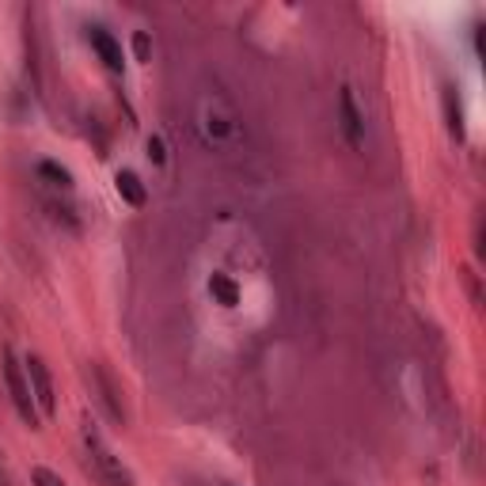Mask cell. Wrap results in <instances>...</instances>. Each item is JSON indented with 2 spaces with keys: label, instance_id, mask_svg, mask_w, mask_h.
Listing matches in <instances>:
<instances>
[{
  "label": "cell",
  "instance_id": "obj_1",
  "mask_svg": "<svg viewBox=\"0 0 486 486\" xmlns=\"http://www.w3.org/2000/svg\"><path fill=\"white\" fill-rule=\"evenodd\" d=\"M84 448H88V467L91 475L100 479L103 486H134V475L126 472V464L107 448V441L91 426L84 430Z\"/></svg>",
  "mask_w": 486,
  "mask_h": 486
},
{
  "label": "cell",
  "instance_id": "obj_2",
  "mask_svg": "<svg viewBox=\"0 0 486 486\" xmlns=\"http://www.w3.org/2000/svg\"><path fill=\"white\" fill-rule=\"evenodd\" d=\"M4 384H8V395L15 403V414H20L30 430H39L42 414L35 407V395H30V380L23 377V369H20V361H15L12 350H4Z\"/></svg>",
  "mask_w": 486,
  "mask_h": 486
},
{
  "label": "cell",
  "instance_id": "obj_3",
  "mask_svg": "<svg viewBox=\"0 0 486 486\" xmlns=\"http://www.w3.org/2000/svg\"><path fill=\"white\" fill-rule=\"evenodd\" d=\"M27 380H30V395H35V407H39V414L54 418V414H57V395H54L50 369L42 365V358H27Z\"/></svg>",
  "mask_w": 486,
  "mask_h": 486
},
{
  "label": "cell",
  "instance_id": "obj_4",
  "mask_svg": "<svg viewBox=\"0 0 486 486\" xmlns=\"http://www.w3.org/2000/svg\"><path fill=\"white\" fill-rule=\"evenodd\" d=\"M88 39H91V50L100 54V61L107 65V69H110V73H122V65H126V61H122V46L110 39L103 27H91V35H88Z\"/></svg>",
  "mask_w": 486,
  "mask_h": 486
},
{
  "label": "cell",
  "instance_id": "obj_5",
  "mask_svg": "<svg viewBox=\"0 0 486 486\" xmlns=\"http://www.w3.org/2000/svg\"><path fill=\"white\" fill-rule=\"evenodd\" d=\"M338 103H343V129H346V141L353 144V149H358V144L365 141V126H361V115H358V103H353V91L343 88Z\"/></svg>",
  "mask_w": 486,
  "mask_h": 486
},
{
  "label": "cell",
  "instance_id": "obj_6",
  "mask_svg": "<svg viewBox=\"0 0 486 486\" xmlns=\"http://www.w3.org/2000/svg\"><path fill=\"white\" fill-rule=\"evenodd\" d=\"M115 187H118V194H122V198L134 205V209L144 205V187H141V179H137L134 171H118V175H115Z\"/></svg>",
  "mask_w": 486,
  "mask_h": 486
},
{
  "label": "cell",
  "instance_id": "obj_7",
  "mask_svg": "<svg viewBox=\"0 0 486 486\" xmlns=\"http://www.w3.org/2000/svg\"><path fill=\"white\" fill-rule=\"evenodd\" d=\"M445 118H448V134L456 141H464V110H460L456 88H445Z\"/></svg>",
  "mask_w": 486,
  "mask_h": 486
},
{
  "label": "cell",
  "instance_id": "obj_8",
  "mask_svg": "<svg viewBox=\"0 0 486 486\" xmlns=\"http://www.w3.org/2000/svg\"><path fill=\"white\" fill-rule=\"evenodd\" d=\"M95 372V380H100V399L107 403V411H110V418H115V422H126V411H122V403H118V392H115V384H110V377L103 369H91Z\"/></svg>",
  "mask_w": 486,
  "mask_h": 486
},
{
  "label": "cell",
  "instance_id": "obj_9",
  "mask_svg": "<svg viewBox=\"0 0 486 486\" xmlns=\"http://www.w3.org/2000/svg\"><path fill=\"white\" fill-rule=\"evenodd\" d=\"M209 293H213L224 308L239 304V289H236V282H232V278H224V273H213V278H209Z\"/></svg>",
  "mask_w": 486,
  "mask_h": 486
},
{
  "label": "cell",
  "instance_id": "obj_10",
  "mask_svg": "<svg viewBox=\"0 0 486 486\" xmlns=\"http://www.w3.org/2000/svg\"><path fill=\"white\" fill-rule=\"evenodd\" d=\"M39 175H42V179H50L54 187H61V190H73V175L65 171L61 164H54V160H42V164H39Z\"/></svg>",
  "mask_w": 486,
  "mask_h": 486
},
{
  "label": "cell",
  "instance_id": "obj_11",
  "mask_svg": "<svg viewBox=\"0 0 486 486\" xmlns=\"http://www.w3.org/2000/svg\"><path fill=\"white\" fill-rule=\"evenodd\" d=\"M30 482H35V486H65L61 475H54L50 467H35V472H30Z\"/></svg>",
  "mask_w": 486,
  "mask_h": 486
},
{
  "label": "cell",
  "instance_id": "obj_12",
  "mask_svg": "<svg viewBox=\"0 0 486 486\" xmlns=\"http://www.w3.org/2000/svg\"><path fill=\"white\" fill-rule=\"evenodd\" d=\"M134 54H137V61L152 57V46H149V35H144V30H137V35H134Z\"/></svg>",
  "mask_w": 486,
  "mask_h": 486
},
{
  "label": "cell",
  "instance_id": "obj_13",
  "mask_svg": "<svg viewBox=\"0 0 486 486\" xmlns=\"http://www.w3.org/2000/svg\"><path fill=\"white\" fill-rule=\"evenodd\" d=\"M149 160H152V164H164V160H168L164 141H160V137H149Z\"/></svg>",
  "mask_w": 486,
  "mask_h": 486
}]
</instances>
